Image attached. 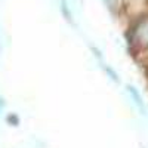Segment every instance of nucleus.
Returning a JSON list of instances; mask_svg holds the SVG:
<instances>
[{"mask_svg":"<svg viewBox=\"0 0 148 148\" xmlns=\"http://www.w3.org/2000/svg\"><path fill=\"white\" fill-rule=\"evenodd\" d=\"M132 45L138 49L148 47V19L141 21L132 33Z\"/></svg>","mask_w":148,"mask_h":148,"instance_id":"obj_1","label":"nucleus"}]
</instances>
